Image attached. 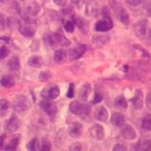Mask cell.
I'll return each instance as SVG.
<instances>
[{
	"mask_svg": "<svg viewBox=\"0 0 151 151\" xmlns=\"http://www.w3.org/2000/svg\"><path fill=\"white\" fill-rule=\"evenodd\" d=\"M51 78V74L48 71H44L39 75V79L41 81H47Z\"/></svg>",
	"mask_w": 151,
	"mask_h": 151,
	"instance_id": "33",
	"label": "cell"
},
{
	"mask_svg": "<svg viewBox=\"0 0 151 151\" xmlns=\"http://www.w3.org/2000/svg\"><path fill=\"white\" fill-rule=\"evenodd\" d=\"M82 131H83V127L78 122L72 123V124L69 126L68 133L71 137H73V138H78V137H80L82 134Z\"/></svg>",
	"mask_w": 151,
	"mask_h": 151,
	"instance_id": "11",
	"label": "cell"
},
{
	"mask_svg": "<svg viewBox=\"0 0 151 151\" xmlns=\"http://www.w3.org/2000/svg\"><path fill=\"white\" fill-rule=\"evenodd\" d=\"M53 2L56 5H58L59 7L63 8L66 6V4H67V0H53Z\"/></svg>",
	"mask_w": 151,
	"mask_h": 151,
	"instance_id": "41",
	"label": "cell"
},
{
	"mask_svg": "<svg viewBox=\"0 0 151 151\" xmlns=\"http://www.w3.org/2000/svg\"><path fill=\"white\" fill-rule=\"evenodd\" d=\"M40 107L44 110L47 114L49 116H54L57 113V107L53 103L49 101L48 99H45V100H42L40 103Z\"/></svg>",
	"mask_w": 151,
	"mask_h": 151,
	"instance_id": "10",
	"label": "cell"
},
{
	"mask_svg": "<svg viewBox=\"0 0 151 151\" xmlns=\"http://www.w3.org/2000/svg\"><path fill=\"white\" fill-rule=\"evenodd\" d=\"M70 149L71 150H80V149H81V146H80V145L78 143H76V144H74L72 146H71Z\"/></svg>",
	"mask_w": 151,
	"mask_h": 151,
	"instance_id": "44",
	"label": "cell"
},
{
	"mask_svg": "<svg viewBox=\"0 0 151 151\" xmlns=\"http://www.w3.org/2000/svg\"><path fill=\"white\" fill-rule=\"evenodd\" d=\"M131 102H132V105H133V107L136 109V110H141V109L143 108L144 96H143V93H142L141 90H137L135 93V96L133 98H132Z\"/></svg>",
	"mask_w": 151,
	"mask_h": 151,
	"instance_id": "14",
	"label": "cell"
},
{
	"mask_svg": "<svg viewBox=\"0 0 151 151\" xmlns=\"http://www.w3.org/2000/svg\"><path fill=\"white\" fill-rule=\"evenodd\" d=\"M64 28H65V30H66V31H68V32H73V31H74V28H75L74 23H73V22H71V21H66V22L64 23Z\"/></svg>",
	"mask_w": 151,
	"mask_h": 151,
	"instance_id": "37",
	"label": "cell"
},
{
	"mask_svg": "<svg viewBox=\"0 0 151 151\" xmlns=\"http://www.w3.org/2000/svg\"><path fill=\"white\" fill-rule=\"evenodd\" d=\"M144 0H127V2L129 5H131V6H138Z\"/></svg>",
	"mask_w": 151,
	"mask_h": 151,
	"instance_id": "42",
	"label": "cell"
},
{
	"mask_svg": "<svg viewBox=\"0 0 151 151\" xmlns=\"http://www.w3.org/2000/svg\"><path fill=\"white\" fill-rule=\"evenodd\" d=\"M112 150H114V151H119V150H127V147H126L125 145H123L118 144V145H116L113 146Z\"/></svg>",
	"mask_w": 151,
	"mask_h": 151,
	"instance_id": "43",
	"label": "cell"
},
{
	"mask_svg": "<svg viewBox=\"0 0 151 151\" xmlns=\"http://www.w3.org/2000/svg\"><path fill=\"white\" fill-rule=\"evenodd\" d=\"M9 108V103L5 99H0V116H4Z\"/></svg>",
	"mask_w": 151,
	"mask_h": 151,
	"instance_id": "27",
	"label": "cell"
},
{
	"mask_svg": "<svg viewBox=\"0 0 151 151\" xmlns=\"http://www.w3.org/2000/svg\"><path fill=\"white\" fill-rule=\"evenodd\" d=\"M67 97H69V98L74 97V83H70V85H69L68 92H67Z\"/></svg>",
	"mask_w": 151,
	"mask_h": 151,
	"instance_id": "39",
	"label": "cell"
},
{
	"mask_svg": "<svg viewBox=\"0 0 151 151\" xmlns=\"http://www.w3.org/2000/svg\"><path fill=\"white\" fill-rule=\"evenodd\" d=\"M101 100H102V96L99 93H96V94H94V97L93 99V104H97Z\"/></svg>",
	"mask_w": 151,
	"mask_h": 151,
	"instance_id": "40",
	"label": "cell"
},
{
	"mask_svg": "<svg viewBox=\"0 0 151 151\" xmlns=\"http://www.w3.org/2000/svg\"><path fill=\"white\" fill-rule=\"evenodd\" d=\"M142 127H143L145 130L151 131V114H147L143 118Z\"/></svg>",
	"mask_w": 151,
	"mask_h": 151,
	"instance_id": "25",
	"label": "cell"
},
{
	"mask_svg": "<svg viewBox=\"0 0 151 151\" xmlns=\"http://www.w3.org/2000/svg\"><path fill=\"white\" fill-rule=\"evenodd\" d=\"M122 136L123 138L127 140V141H131V140H134L136 138V131L134 129V127L130 126V125H125L124 127H122Z\"/></svg>",
	"mask_w": 151,
	"mask_h": 151,
	"instance_id": "12",
	"label": "cell"
},
{
	"mask_svg": "<svg viewBox=\"0 0 151 151\" xmlns=\"http://www.w3.org/2000/svg\"><path fill=\"white\" fill-rule=\"evenodd\" d=\"M30 101L27 96H20L16 97L15 101H14V109H15L16 111L19 112H23L27 111L28 109L30 108Z\"/></svg>",
	"mask_w": 151,
	"mask_h": 151,
	"instance_id": "3",
	"label": "cell"
},
{
	"mask_svg": "<svg viewBox=\"0 0 151 151\" xmlns=\"http://www.w3.org/2000/svg\"><path fill=\"white\" fill-rule=\"evenodd\" d=\"M91 91H92V88H91V85H90V83L83 84L81 86V88H80L79 93H78V96L80 98V100H81V101H87L90 93H91Z\"/></svg>",
	"mask_w": 151,
	"mask_h": 151,
	"instance_id": "16",
	"label": "cell"
},
{
	"mask_svg": "<svg viewBox=\"0 0 151 151\" xmlns=\"http://www.w3.org/2000/svg\"><path fill=\"white\" fill-rule=\"evenodd\" d=\"M110 41V37L105 35H94L93 37V42L97 46H103Z\"/></svg>",
	"mask_w": 151,
	"mask_h": 151,
	"instance_id": "19",
	"label": "cell"
},
{
	"mask_svg": "<svg viewBox=\"0 0 151 151\" xmlns=\"http://www.w3.org/2000/svg\"><path fill=\"white\" fill-rule=\"evenodd\" d=\"M20 127V121L16 115H12L6 123V129L9 132H15Z\"/></svg>",
	"mask_w": 151,
	"mask_h": 151,
	"instance_id": "13",
	"label": "cell"
},
{
	"mask_svg": "<svg viewBox=\"0 0 151 151\" xmlns=\"http://www.w3.org/2000/svg\"><path fill=\"white\" fill-rule=\"evenodd\" d=\"M111 122L113 126L122 127L125 123V116L121 112H114L111 117Z\"/></svg>",
	"mask_w": 151,
	"mask_h": 151,
	"instance_id": "17",
	"label": "cell"
},
{
	"mask_svg": "<svg viewBox=\"0 0 151 151\" xmlns=\"http://www.w3.org/2000/svg\"><path fill=\"white\" fill-rule=\"evenodd\" d=\"M7 27V21H6V18H5L4 14L0 13V30L3 31L6 29Z\"/></svg>",
	"mask_w": 151,
	"mask_h": 151,
	"instance_id": "35",
	"label": "cell"
},
{
	"mask_svg": "<svg viewBox=\"0 0 151 151\" xmlns=\"http://www.w3.org/2000/svg\"><path fill=\"white\" fill-rule=\"evenodd\" d=\"M89 133H90V136H91L93 139L96 140V141L103 140L104 136H105V131H104L103 127L98 125V124H96V125H93V127H90Z\"/></svg>",
	"mask_w": 151,
	"mask_h": 151,
	"instance_id": "7",
	"label": "cell"
},
{
	"mask_svg": "<svg viewBox=\"0 0 151 151\" xmlns=\"http://www.w3.org/2000/svg\"><path fill=\"white\" fill-rule=\"evenodd\" d=\"M146 36H147V42H148V45H151V29L148 30V33H146Z\"/></svg>",
	"mask_w": 151,
	"mask_h": 151,
	"instance_id": "46",
	"label": "cell"
},
{
	"mask_svg": "<svg viewBox=\"0 0 151 151\" xmlns=\"http://www.w3.org/2000/svg\"><path fill=\"white\" fill-rule=\"evenodd\" d=\"M41 94L45 99H48V100L55 99L60 96V88L58 86H51L49 88H45Z\"/></svg>",
	"mask_w": 151,
	"mask_h": 151,
	"instance_id": "8",
	"label": "cell"
},
{
	"mask_svg": "<svg viewBox=\"0 0 151 151\" xmlns=\"http://www.w3.org/2000/svg\"><path fill=\"white\" fill-rule=\"evenodd\" d=\"M8 68L11 71H18L20 69V61L17 57H12L8 63Z\"/></svg>",
	"mask_w": 151,
	"mask_h": 151,
	"instance_id": "22",
	"label": "cell"
},
{
	"mask_svg": "<svg viewBox=\"0 0 151 151\" xmlns=\"http://www.w3.org/2000/svg\"><path fill=\"white\" fill-rule=\"evenodd\" d=\"M19 143V138H13L9 141V143L7 145V146H5V149L6 150H14L16 149L17 145Z\"/></svg>",
	"mask_w": 151,
	"mask_h": 151,
	"instance_id": "30",
	"label": "cell"
},
{
	"mask_svg": "<svg viewBox=\"0 0 151 151\" xmlns=\"http://www.w3.org/2000/svg\"><path fill=\"white\" fill-rule=\"evenodd\" d=\"M19 32L25 37H32L35 33V29L30 26L26 25V24H21L19 27Z\"/></svg>",
	"mask_w": 151,
	"mask_h": 151,
	"instance_id": "18",
	"label": "cell"
},
{
	"mask_svg": "<svg viewBox=\"0 0 151 151\" xmlns=\"http://www.w3.org/2000/svg\"><path fill=\"white\" fill-rule=\"evenodd\" d=\"M138 149L142 150H151V141L145 140L143 142V144H141V146L138 147Z\"/></svg>",
	"mask_w": 151,
	"mask_h": 151,
	"instance_id": "34",
	"label": "cell"
},
{
	"mask_svg": "<svg viewBox=\"0 0 151 151\" xmlns=\"http://www.w3.org/2000/svg\"><path fill=\"white\" fill-rule=\"evenodd\" d=\"M0 83H1L3 87L11 88L14 85V80L12 77H9V76H4V77H2L1 79H0Z\"/></svg>",
	"mask_w": 151,
	"mask_h": 151,
	"instance_id": "24",
	"label": "cell"
},
{
	"mask_svg": "<svg viewBox=\"0 0 151 151\" xmlns=\"http://www.w3.org/2000/svg\"><path fill=\"white\" fill-rule=\"evenodd\" d=\"M40 8L41 7H40L39 4H38L36 1H33L32 3L29 4V6L27 7V11L31 16H36L38 14V12H40Z\"/></svg>",
	"mask_w": 151,
	"mask_h": 151,
	"instance_id": "23",
	"label": "cell"
},
{
	"mask_svg": "<svg viewBox=\"0 0 151 151\" xmlns=\"http://www.w3.org/2000/svg\"><path fill=\"white\" fill-rule=\"evenodd\" d=\"M27 63L29 66H31V67L40 68L42 65V63H44V60H42V58L40 56H32L28 59Z\"/></svg>",
	"mask_w": 151,
	"mask_h": 151,
	"instance_id": "20",
	"label": "cell"
},
{
	"mask_svg": "<svg viewBox=\"0 0 151 151\" xmlns=\"http://www.w3.org/2000/svg\"><path fill=\"white\" fill-rule=\"evenodd\" d=\"M70 111L76 115H78L80 117H87L90 114V107L88 105H84L78 101H73L69 105Z\"/></svg>",
	"mask_w": 151,
	"mask_h": 151,
	"instance_id": "2",
	"label": "cell"
},
{
	"mask_svg": "<svg viewBox=\"0 0 151 151\" xmlns=\"http://www.w3.org/2000/svg\"><path fill=\"white\" fill-rule=\"evenodd\" d=\"M96 4L94 3L93 1H92V2H90L88 5H87V9H86V12H87V13L89 14L90 16H93V15H94L96 14Z\"/></svg>",
	"mask_w": 151,
	"mask_h": 151,
	"instance_id": "29",
	"label": "cell"
},
{
	"mask_svg": "<svg viewBox=\"0 0 151 151\" xmlns=\"http://www.w3.org/2000/svg\"><path fill=\"white\" fill-rule=\"evenodd\" d=\"M113 9H114L115 15L118 18V20L121 21L123 24H125V25H129V13L126 12V9L118 4H115V6L113 7Z\"/></svg>",
	"mask_w": 151,
	"mask_h": 151,
	"instance_id": "6",
	"label": "cell"
},
{
	"mask_svg": "<svg viewBox=\"0 0 151 151\" xmlns=\"http://www.w3.org/2000/svg\"><path fill=\"white\" fill-rule=\"evenodd\" d=\"M66 57H67V52L63 49H60L55 52L53 59L56 63H63L65 61Z\"/></svg>",
	"mask_w": 151,
	"mask_h": 151,
	"instance_id": "21",
	"label": "cell"
},
{
	"mask_svg": "<svg viewBox=\"0 0 151 151\" xmlns=\"http://www.w3.org/2000/svg\"><path fill=\"white\" fill-rule=\"evenodd\" d=\"M9 55V49L7 48L6 45H3L0 47V60L5 59Z\"/></svg>",
	"mask_w": 151,
	"mask_h": 151,
	"instance_id": "36",
	"label": "cell"
},
{
	"mask_svg": "<svg viewBox=\"0 0 151 151\" xmlns=\"http://www.w3.org/2000/svg\"><path fill=\"white\" fill-rule=\"evenodd\" d=\"M145 106L148 109L149 111H151V92L146 94L145 97Z\"/></svg>",
	"mask_w": 151,
	"mask_h": 151,
	"instance_id": "38",
	"label": "cell"
},
{
	"mask_svg": "<svg viewBox=\"0 0 151 151\" xmlns=\"http://www.w3.org/2000/svg\"><path fill=\"white\" fill-rule=\"evenodd\" d=\"M134 32L141 39L145 38L147 33V21L145 19H142L137 22L134 25Z\"/></svg>",
	"mask_w": 151,
	"mask_h": 151,
	"instance_id": "5",
	"label": "cell"
},
{
	"mask_svg": "<svg viewBox=\"0 0 151 151\" xmlns=\"http://www.w3.org/2000/svg\"><path fill=\"white\" fill-rule=\"evenodd\" d=\"M9 1V0H0V2H2V3H7Z\"/></svg>",
	"mask_w": 151,
	"mask_h": 151,
	"instance_id": "48",
	"label": "cell"
},
{
	"mask_svg": "<svg viewBox=\"0 0 151 151\" xmlns=\"http://www.w3.org/2000/svg\"><path fill=\"white\" fill-rule=\"evenodd\" d=\"M2 40H4V41H6L7 42H9V39H8V37H3V38H1Z\"/></svg>",
	"mask_w": 151,
	"mask_h": 151,
	"instance_id": "47",
	"label": "cell"
},
{
	"mask_svg": "<svg viewBox=\"0 0 151 151\" xmlns=\"http://www.w3.org/2000/svg\"><path fill=\"white\" fill-rule=\"evenodd\" d=\"M75 21H76V25H77L78 27V28L81 31L83 32H86L87 30V25H86V22H85L82 18H76L75 19Z\"/></svg>",
	"mask_w": 151,
	"mask_h": 151,
	"instance_id": "28",
	"label": "cell"
},
{
	"mask_svg": "<svg viewBox=\"0 0 151 151\" xmlns=\"http://www.w3.org/2000/svg\"><path fill=\"white\" fill-rule=\"evenodd\" d=\"M45 42L50 46H57V45L66 46L70 45V42L66 39L65 36L63 34H61V33L48 34L45 37Z\"/></svg>",
	"mask_w": 151,
	"mask_h": 151,
	"instance_id": "1",
	"label": "cell"
},
{
	"mask_svg": "<svg viewBox=\"0 0 151 151\" xmlns=\"http://www.w3.org/2000/svg\"><path fill=\"white\" fill-rule=\"evenodd\" d=\"M87 47L85 45H78L75 47V48H73L72 50L70 51L69 53V59L70 60H78L80 57H81L84 53L85 51H86Z\"/></svg>",
	"mask_w": 151,
	"mask_h": 151,
	"instance_id": "9",
	"label": "cell"
},
{
	"mask_svg": "<svg viewBox=\"0 0 151 151\" xmlns=\"http://www.w3.org/2000/svg\"><path fill=\"white\" fill-rule=\"evenodd\" d=\"M5 135H0V149L4 148V142H5Z\"/></svg>",
	"mask_w": 151,
	"mask_h": 151,
	"instance_id": "45",
	"label": "cell"
},
{
	"mask_svg": "<svg viewBox=\"0 0 151 151\" xmlns=\"http://www.w3.org/2000/svg\"><path fill=\"white\" fill-rule=\"evenodd\" d=\"M27 148L29 150H32V151L39 149V142H38V140L37 139H32L29 143H28Z\"/></svg>",
	"mask_w": 151,
	"mask_h": 151,
	"instance_id": "32",
	"label": "cell"
},
{
	"mask_svg": "<svg viewBox=\"0 0 151 151\" xmlns=\"http://www.w3.org/2000/svg\"><path fill=\"white\" fill-rule=\"evenodd\" d=\"M112 27H113V24H112V21H111V17L109 16V15H104L103 19L99 20L96 24L94 28H96V31L104 32V31H108V30L111 29Z\"/></svg>",
	"mask_w": 151,
	"mask_h": 151,
	"instance_id": "4",
	"label": "cell"
},
{
	"mask_svg": "<svg viewBox=\"0 0 151 151\" xmlns=\"http://www.w3.org/2000/svg\"><path fill=\"white\" fill-rule=\"evenodd\" d=\"M115 106L120 108V109H127V99L125 98V96H119L115 98Z\"/></svg>",
	"mask_w": 151,
	"mask_h": 151,
	"instance_id": "26",
	"label": "cell"
},
{
	"mask_svg": "<svg viewBox=\"0 0 151 151\" xmlns=\"http://www.w3.org/2000/svg\"><path fill=\"white\" fill-rule=\"evenodd\" d=\"M94 118L98 121H106L108 119V110L104 106H99L94 111Z\"/></svg>",
	"mask_w": 151,
	"mask_h": 151,
	"instance_id": "15",
	"label": "cell"
},
{
	"mask_svg": "<svg viewBox=\"0 0 151 151\" xmlns=\"http://www.w3.org/2000/svg\"><path fill=\"white\" fill-rule=\"evenodd\" d=\"M39 149L42 151H48L51 149V144L48 140L46 139H42V143L39 144Z\"/></svg>",
	"mask_w": 151,
	"mask_h": 151,
	"instance_id": "31",
	"label": "cell"
}]
</instances>
